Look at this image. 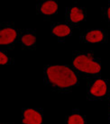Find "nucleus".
I'll list each match as a JSON object with an SVG mask.
<instances>
[{
    "label": "nucleus",
    "mask_w": 110,
    "mask_h": 124,
    "mask_svg": "<svg viewBox=\"0 0 110 124\" xmlns=\"http://www.w3.org/2000/svg\"><path fill=\"white\" fill-rule=\"evenodd\" d=\"M49 80L59 87H69L77 83V77L74 72L65 66H52L47 69Z\"/></svg>",
    "instance_id": "nucleus-1"
},
{
    "label": "nucleus",
    "mask_w": 110,
    "mask_h": 124,
    "mask_svg": "<svg viewBox=\"0 0 110 124\" xmlns=\"http://www.w3.org/2000/svg\"><path fill=\"white\" fill-rule=\"evenodd\" d=\"M73 65L77 69L88 74H97L101 69V67L98 63L94 62L85 55L77 57L73 61Z\"/></svg>",
    "instance_id": "nucleus-2"
},
{
    "label": "nucleus",
    "mask_w": 110,
    "mask_h": 124,
    "mask_svg": "<svg viewBox=\"0 0 110 124\" xmlns=\"http://www.w3.org/2000/svg\"><path fill=\"white\" fill-rule=\"evenodd\" d=\"M25 119L23 120V123L25 124H42V115L33 109L26 110L24 113Z\"/></svg>",
    "instance_id": "nucleus-3"
},
{
    "label": "nucleus",
    "mask_w": 110,
    "mask_h": 124,
    "mask_svg": "<svg viewBox=\"0 0 110 124\" xmlns=\"http://www.w3.org/2000/svg\"><path fill=\"white\" fill-rule=\"evenodd\" d=\"M16 38V31L11 28L4 29L0 31V44L6 45L12 43Z\"/></svg>",
    "instance_id": "nucleus-4"
},
{
    "label": "nucleus",
    "mask_w": 110,
    "mask_h": 124,
    "mask_svg": "<svg viewBox=\"0 0 110 124\" xmlns=\"http://www.w3.org/2000/svg\"><path fill=\"white\" fill-rule=\"evenodd\" d=\"M90 93L95 96H103L107 93V85L103 80L98 79L94 83L90 89Z\"/></svg>",
    "instance_id": "nucleus-5"
},
{
    "label": "nucleus",
    "mask_w": 110,
    "mask_h": 124,
    "mask_svg": "<svg viewBox=\"0 0 110 124\" xmlns=\"http://www.w3.org/2000/svg\"><path fill=\"white\" fill-rule=\"evenodd\" d=\"M58 9V5L54 1H47L42 6L41 11L44 15H52Z\"/></svg>",
    "instance_id": "nucleus-6"
},
{
    "label": "nucleus",
    "mask_w": 110,
    "mask_h": 124,
    "mask_svg": "<svg viewBox=\"0 0 110 124\" xmlns=\"http://www.w3.org/2000/svg\"><path fill=\"white\" fill-rule=\"evenodd\" d=\"M86 40L89 42H98L103 40V33L100 31H89L86 35Z\"/></svg>",
    "instance_id": "nucleus-7"
},
{
    "label": "nucleus",
    "mask_w": 110,
    "mask_h": 124,
    "mask_svg": "<svg viewBox=\"0 0 110 124\" xmlns=\"http://www.w3.org/2000/svg\"><path fill=\"white\" fill-rule=\"evenodd\" d=\"M84 19V15L80 9L78 7H73L70 11V20L73 23H78L79 21H82Z\"/></svg>",
    "instance_id": "nucleus-8"
},
{
    "label": "nucleus",
    "mask_w": 110,
    "mask_h": 124,
    "mask_svg": "<svg viewBox=\"0 0 110 124\" xmlns=\"http://www.w3.org/2000/svg\"><path fill=\"white\" fill-rule=\"evenodd\" d=\"M52 32L59 37H64V36L69 35L70 32V29L67 25H58L53 29Z\"/></svg>",
    "instance_id": "nucleus-9"
},
{
    "label": "nucleus",
    "mask_w": 110,
    "mask_h": 124,
    "mask_svg": "<svg viewBox=\"0 0 110 124\" xmlns=\"http://www.w3.org/2000/svg\"><path fill=\"white\" fill-rule=\"evenodd\" d=\"M68 124H84V120L80 115L74 114L69 117Z\"/></svg>",
    "instance_id": "nucleus-10"
},
{
    "label": "nucleus",
    "mask_w": 110,
    "mask_h": 124,
    "mask_svg": "<svg viewBox=\"0 0 110 124\" xmlns=\"http://www.w3.org/2000/svg\"><path fill=\"white\" fill-rule=\"evenodd\" d=\"M35 40H36V38L32 34H26L25 36H23L22 38L23 43L26 46H32L35 42Z\"/></svg>",
    "instance_id": "nucleus-11"
},
{
    "label": "nucleus",
    "mask_w": 110,
    "mask_h": 124,
    "mask_svg": "<svg viewBox=\"0 0 110 124\" xmlns=\"http://www.w3.org/2000/svg\"><path fill=\"white\" fill-rule=\"evenodd\" d=\"M7 61H8L7 57H6L3 52H0V64H1V65H5Z\"/></svg>",
    "instance_id": "nucleus-12"
},
{
    "label": "nucleus",
    "mask_w": 110,
    "mask_h": 124,
    "mask_svg": "<svg viewBox=\"0 0 110 124\" xmlns=\"http://www.w3.org/2000/svg\"><path fill=\"white\" fill-rule=\"evenodd\" d=\"M107 16H108V18L110 19V7L108 8V11H107Z\"/></svg>",
    "instance_id": "nucleus-13"
}]
</instances>
